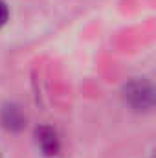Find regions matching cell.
<instances>
[{
	"label": "cell",
	"mask_w": 156,
	"mask_h": 158,
	"mask_svg": "<svg viewBox=\"0 0 156 158\" xmlns=\"http://www.w3.org/2000/svg\"><path fill=\"white\" fill-rule=\"evenodd\" d=\"M125 99L136 110H147L153 107V86L143 79H134L125 85Z\"/></svg>",
	"instance_id": "6da1fadb"
},
{
	"label": "cell",
	"mask_w": 156,
	"mask_h": 158,
	"mask_svg": "<svg viewBox=\"0 0 156 158\" xmlns=\"http://www.w3.org/2000/svg\"><path fill=\"white\" fill-rule=\"evenodd\" d=\"M7 19H9V9H7L6 2H4V0H0V28L7 22Z\"/></svg>",
	"instance_id": "277c9868"
},
{
	"label": "cell",
	"mask_w": 156,
	"mask_h": 158,
	"mask_svg": "<svg viewBox=\"0 0 156 158\" xmlns=\"http://www.w3.org/2000/svg\"><path fill=\"white\" fill-rule=\"evenodd\" d=\"M35 142L39 145L40 153L44 156H55L61 151V140L59 134L53 127L50 125H40L35 129Z\"/></svg>",
	"instance_id": "7a4b0ae2"
},
{
	"label": "cell",
	"mask_w": 156,
	"mask_h": 158,
	"mask_svg": "<svg viewBox=\"0 0 156 158\" xmlns=\"http://www.w3.org/2000/svg\"><path fill=\"white\" fill-rule=\"evenodd\" d=\"M24 121H26V118H24V114L20 112V109L17 105L4 107V110H2V123H4L6 129H9V131H20L24 127Z\"/></svg>",
	"instance_id": "3957f363"
}]
</instances>
